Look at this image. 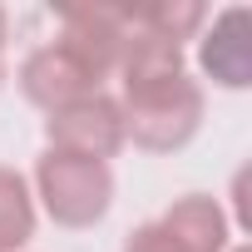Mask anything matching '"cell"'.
<instances>
[{"label":"cell","instance_id":"1","mask_svg":"<svg viewBox=\"0 0 252 252\" xmlns=\"http://www.w3.org/2000/svg\"><path fill=\"white\" fill-rule=\"evenodd\" d=\"M119 109H124V139H134L149 154H173L203 124V89L183 74V79H168L139 94H124Z\"/></svg>","mask_w":252,"mask_h":252},{"label":"cell","instance_id":"2","mask_svg":"<svg viewBox=\"0 0 252 252\" xmlns=\"http://www.w3.org/2000/svg\"><path fill=\"white\" fill-rule=\"evenodd\" d=\"M35 188L45 213L60 227H94L109 203H114V173L109 163H89V158H69V154H45L35 168Z\"/></svg>","mask_w":252,"mask_h":252},{"label":"cell","instance_id":"3","mask_svg":"<svg viewBox=\"0 0 252 252\" xmlns=\"http://www.w3.org/2000/svg\"><path fill=\"white\" fill-rule=\"evenodd\" d=\"M45 139H50V154L104 163V158H114L124 149V109H119V99H109V94L94 89V94L74 99L69 109L50 114Z\"/></svg>","mask_w":252,"mask_h":252},{"label":"cell","instance_id":"4","mask_svg":"<svg viewBox=\"0 0 252 252\" xmlns=\"http://www.w3.org/2000/svg\"><path fill=\"white\" fill-rule=\"evenodd\" d=\"M20 89H25V99L40 104L45 114H60V109H69L74 99L94 94L99 79L55 40V45H40V50L25 55V64H20Z\"/></svg>","mask_w":252,"mask_h":252},{"label":"cell","instance_id":"5","mask_svg":"<svg viewBox=\"0 0 252 252\" xmlns=\"http://www.w3.org/2000/svg\"><path fill=\"white\" fill-rule=\"evenodd\" d=\"M60 45L94 74H114L119 60H124V45H129V20H124L119 10H69L64 15V35Z\"/></svg>","mask_w":252,"mask_h":252},{"label":"cell","instance_id":"6","mask_svg":"<svg viewBox=\"0 0 252 252\" xmlns=\"http://www.w3.org/2000/svg\"><path fill=\"white\" fill-rule=\"evenodd\" d=\"M203 69L218 79V84H227V89H242L247 79H252V45H247V10H222L218 20H213V30H208V40H203Z\"/></svg>","mask_w":252,"mask_h":252},{"label":"cell","instance_id":"7","mask_svg":"<svg viewBox=\"0 0 252 252\" xmlns=\"http://www.w3.org/2000/svg\"><path fill=\"white\" fill-rule=\"evenodd\" d=\"M158 222H163V232H168L183 252H222V242H227L222 208H218L213 198H203V193L178 198V203H173Z\"/></svg>","mask_w":252,"mask_h":252},{"label":"cell","instance_id":"8","mask_svg":"<svg viewBox=\"0 0 252 252\" xmlns=\"http://www.w3.org/2000/svg\"><path fill=\"white\" fill-rule=\"evenodd\" d=\"M119 74H124V94H139V89L183 79V55H178V45H168V40H154V35L129 30V45H124Z\"/></svg>","mask_w":252,"mask_h":252},{"label":"cell","instance_id":"9","mask_svg":"<svg viewBox=\"0 0 252 252\" xmlns=\"http://www.w3.org/2000/svg\"><path fill=\"white\" fill-rule=\"evenodd\" d=\"M35 237V198L15 168H0V252H20Z\"/></svg>","mask_w":252,"mask_h":252},{"label":"cell","instance_id":"10","mask_svg":"<svg viewBox=\"0 0 252 252\" xmlns=\"http://www.w3.org/2000/svg\"><path fill=\"white\" fill-rule=\"evenodd\" d=\"M203 5H149V10H139V15H124L129 20V30H139V35H154V40H168V45H178V40H188L198 25H203Z\"/></svg>","mask_w":252,"mask_h":252},{"label":"cell","instance_id":"11","mask_svg":"<svg viewBox=\"0 0 252 252\" xmlns=\"http://www.w3.org/2000/svg\"><path fill=\"white\" fill-rule=\"evenodd\" d=\"M124 252H183V247L163 232V222H144V227H134L124 237Z\"/></svg>","mask_w":252,"mask_h":252},{"label":"cell","instance_id":"12","mask_svg":"<svg viewBox=\"0 0 252 252\" xmlns=\"http://www.w3.org/2000/svg\"><path fill=\"white\" fill-rule=\"evenodd\" d=\"M0 50H5V10H0Z\"/></svg>","mask_w":252,"mask_h":252},{"label":"cell","instance_id":"13","mask_svg":"<svg viewBox=\"0 0 252 252\" xmlns=\"http://www.w3.org/2000/svg\"><path fill=\"white\" fill-rule=\"evenodd\" d=\"M0 79H5V60H0Z\"/></svg>","mask_w":252,"mask_h":252},{"label":"cell","instance_id":"14","mask_svg":"<svg viewBox=\"0 0 252 252\" xmlns=\"http://www.w3.org/2000/svg\"><path fill=\"white\" fill-rule=\"evenodd\" d=\"M237 252H247V247H237Z\"/></svg>","mask_w":252,"mask_h":252}]
</instances>
